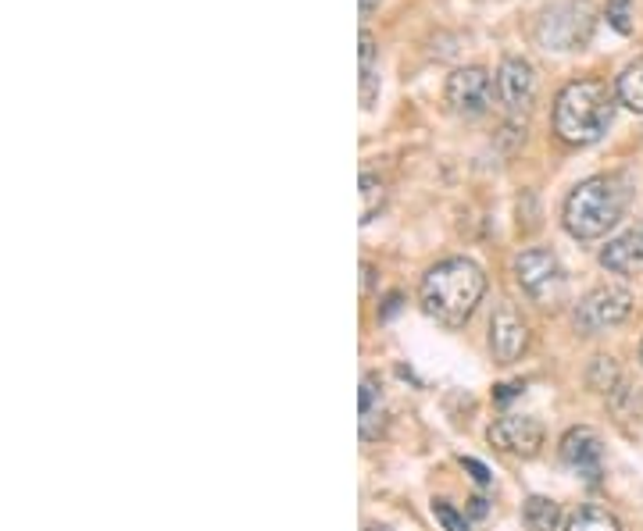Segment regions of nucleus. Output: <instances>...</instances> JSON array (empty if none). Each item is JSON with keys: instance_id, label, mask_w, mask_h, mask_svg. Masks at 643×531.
Returning <instances> with one entry per match:
<instances>
[{"instance_id": "16", "label": "nucleus", "mask_w": 643, "mask_h": 531, "mask_svg": "<svg viewBox=\"0 0 643 531\" xmlns=\"http://www.w3.org/2000/svg\"><path fill=\"white\" fill-rule=\"evenodd\" d=\"M615 97H619V104H625L630 111L643 114V54L636 61H630L619 72L615 79Z\"/></svg>"}, {"instance_id": "18", "label": "nucleus", "mask_w": 643, "mask_h": 531, "mask_svg": "<svg viewBox=\"0 0 643 531\" xmlns=\"http://www.w3.org/2000/svg\"><path fill=\"white\" fill-rule=\"evenodd\" d=\"M383 397H379V385L372 374H365L362 379V435L372 439V418H376V410H379Z\"/></svg>"}, {"instance_id": "17", "label": "nucleus", "mask_w": 643, "mask_h": 531, "mask_svg": "<svg viewBox=\"0 0 643 531\" xmlns=\"http://www.w3.org/2000/svg\"><path fill=\"white\" fill-rule=\"evenodd\" d=\"M383 203H386V182L376 176V171H362V226L376 221Z\"/></svg>"}, {"instance_id": "6", "label": "nucleus", "mask_w": 643, "mask_h": 531, "mask_svg": "<svg viewBox=\"0 0 643 531\" xmlns=\"http://www.w3.org/2000/svg\"><path fill=\"white\" fill-rule=\"evenodd\" d=\"M444 100L458 118H479L489 111V100H494V79H489L483 64L454 68V72L447 76Z\"/></svg>"}, {"instance_id": "15", "label": "nucleus", "mask_w": 643, "mask_h": 531, "mask_svg": "<svg viewBox=\"0 0 643 531\" xmlns=\"http://www.w3.org/2000/svg\"><path fill=\"white\" fill-rule=\"evenodd\" d=\"M565 531H622V524L612 510H604L597 503H583L568 513Z\"/></svg>"}, {"instance_id": "24", "label": "nucleus", "mask_w": 643, "mask_h": 531, "mask_svg": "<svg viewBox=\"0 0 643 531\" xmlns=\"http://www.w3.org/2000/svg\"><path fill=\"white\" fill-rule=\"evenodd\" d=\"M640 361H643V342H640Z\"/></svg>"}, {"instance_id": "19", "label": "nucleus", "mask_w": 643, "mask_h": 531, "mask_svg": "<svg viewBox=\"0 0 643 531\" xmlns=\"http://www.w3.org/2000/svg\"><path fill=\"white\" fill-rule=\"evenodd\" d=\"M433 518L444 531H472V524L465 521V513H458L447 500H433Z\"/></svg>"}, {"instance_id": "4", "label": "nucleus", "mask_w": 643, "mask_h": 531, "mask_svg": "<svg viewBox=\"0 0 643 531\" xmlns=\"http://www.w3.org/2000/svg\"><path fill=\"white\" fill-rule=\"evenodd\" d=\"M597 11L590 0H557L536 22V43L554 54H568V50H583L594 37Z\"/></svg>"}, {"instance_id": "13", "label": "nucleus", "mask_w": 643, "mask_h": 531, "mask_svg": "<svg viewBox=\"0 0 643 531\" xmlns=\"http://www.w3.org/2000/svg\"><path fill=\"white\" fill-rule=\"evenodd\" d=\"M379 100V47L368 29H362V108L372 111Z\"/></svg>"}, {"instance_id": "3", "label": "nucleus", "mask_w": 643, "mask_h": 531, "mask_svg": "<svg viewBox=\"0 0 643 531\" xmlns=\"http://www.w3.org/2000/svg\"><path fill=\"white\" fill-rule=\"evenodd\" d=\"M615 93L601 79H575L554 100V132L568 147H590L615 122Z\"/></svg>"}, {"instance_id": "23", "label": "nucleus", "mask_w": 643, "mask_h": 531, "mask_svg": "<svg viewBox=\"0 0 643 531\" xmlns=\"http://www.w3.org/2000/svg\"><path fill=\"white\" fill-rule=\"evenodd\" d=\"M365 531H390L386 524H365Z\"/></svg>"}, {"instance_id": "9", "label": "nucleus", "mask_w": 643, "mask_h": 531, "mask_svg": "<svg viewBox=\"0 0 643 531\" xmlns=\"http://www.w3.org/2000/svg\"><path fill=\"white\" fill-rule=\"evenodd\" d=\"M486 439L494 442L497 450L515 453V457H536L544 447V424L526 414H507L489 424Z\"/></svg>"}, {"instance_id": "7", "label": "nucleus", "mask_w": 643, "mask_h": 531, "mask_svg": "<svg viewBox=\"0 0 643 531\" xmlns=\"http://www.w3.org/2000/svg\"><path fill=\"white\" fill-rule=\"evenodd\" d=\"M515 279L522 285V293H526L530 300H536V303H551L565 285L557 257L551 250H540V247L522 250L515 257Z\"/></svg>"}, {"instance_id": "8", "label": "nucleus", "mask_w": 643, "mask_h": 531, "mask_svg": "<svg viewBox=\"0 0 643 531\" xmlns=\"http://www.w3.org/2000/svg\"><path fill=\"white\" fill-rule=\"evenodd\" d=\"M497 97L504 111L522 118L536 100V68L522 54H507L497 68Z\"/></svg>"}, {"instance_id": "21", "label": "nucleus", "mask_w": 643, "mask_h": 531, "mask_svg": "<svg viewBox=\"0 0 643 531\" xmlns=\"http://www.w3.org/2000/svg\"><path fill=\"white\" fill-rule=\"evenodd\" d=\"M462 468L472 474V482H476V485H489V482H494V474H489V471H486V464H479V460L462 457Z\"/></svg>"}, {"instance_id": "2", "label": "nucleus", "mask_w": 643, "mask_h": 531, "mask_svg": "<svg viewBox=\"0 0 643 531\" xmlns=\"http://www.w3.org/2000/svg\"><path fill=\"white\" fill-rule=\"evenodd\" d=\"M630 208V179L625 176H590L565 197L562 221L572 239H601L612 232Z\"/></svg>"}, {"instance_id": "5", "label": "nucleus", "mask_w": 643, "mask_h": 531, "mask_svg": "<svg viewBox=\"0 0 643 531\" xmlns=\"http://www.w3.org/2000/svg\"><path fill=\"white\" fill-rule=\"evenodd\" d=\"M633 311V297L630 289L622 285H601L594 293H586L575 307V329L586 335H597L604 329H615Z\"/></svg>"}, {"instance_id": "14", "label": "nucleus", "mask_w": 643, "mask_h": 531, "mask_svg": "<svg viewBox=\"0 0 643 531\" xmlns=\"http://www.w3.org/2000/svg\"><path fill=\"white\" fill-rule=\"evenodd\" d=\"M522 524L530 531H562V507L547 495H530L522 503Z\"/></svg>"}, {"instance_id": "22", "label": "nucleus", "mask_w": 643, "mask_h": 531, "mask_svg": "<svg viewBox=\"0 0 643 531\" xmlns=\"http://www.w3.org/2000/svg\"><path fill=\"white\" fill-rule=\"evenodd\" d=\"M372 11H376V0H362V14H365V19H368Z\"/></svg>"}, {"instance_id": "20", "label": "nucleus", "mask_w": 643, "mask_h": 531, "mask_svg": "<svg viewBox=\"0 0 643 531\" xmlns=\"http://www.w3.org/2000/svg\"><path fill=\"white\" fill-rule=\"evenodd\" d=\"M607 22H612L622 37L633 32V0H607Z\"/></svg>"}, {"instance_id": "12", "label": "nucleus", "mask_w": 643, "mask_h": 531, "mask_svg": "<svg viewBox=\"0 0 643 531\" xmlns=\"http://www.w3.org/2000/svg\"><path fill=\"white\" fill-rule=\"evenodd\" d=\"M643 261V221H636V226L625 232V236H619V239H612L604 250H601V264L607 268V271H630L633 264H640Z\"/></svg>"}, {"instance_id": "11", "label": "nucleus", "mask_w": 643, "mask_h": 531, "mask_svg": "<svg viewBox=\"0 0 643 531\" xmlns=\"http://www.w3.org/2000/svg\"><path fill=\"white\" fill-rule=\"evenodd\" d=\"M562 460L580 471L586 482H601V468H604V442L601 435L594 432V428H572V432H565L562 439Z\"/></svg>"}, {"instance_id": "1", "label": "nucleus", "mask_w": 643, "mask_h": 531, "mask_svg": "<svg viewBox=\"0 0 643 531\" xmlns=\"http://www.w3.org/2000/svg\"><path fill=\"white\" fill-rule=\"evenodd\" d=\"M486 293V275L476 261L468 257H447L426 271L422 279V311L447 329L462 324L476 314V307Z\"/></svg>"}, {"instance_id": "10", "label": "nucleus", "mask_w": 643, "mask_h": 531, "mask_svg": "<svg viewBox=\"0 0 643 531\" xmlns=\"http://www.w3.org/2000/svg\"><path fill=\"white\" fill-rule=\"evenodd\" d=\"M530 347V324L515 314V307L501 303L494 321H489V350H494L497 364H515Z\"/></svg>"}]
</instances>
